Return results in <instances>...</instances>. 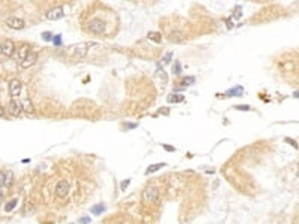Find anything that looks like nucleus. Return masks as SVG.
Wrapping results in <instances>:
<instances>
[{"label":"nucleus","instance_id":"nucleus-1","mask_svg":"<svg viewBox=\"0 0 299 224\" xmlns=\"http://www.w3.org/2000/svg\"><path fill=\"white\" fill-rule=\"evenodd\" d=\"M85 29L91 35H103L106 32V21L102 20V18H99V17L90 18L85 23Z\"/></svg>","mask_w":299,"mask_h":224},{"label":"nucleus","instance_id":"nucleus-2","mask_svg":"<svg viewBox=\"0 0 299 224\" xmlns=\"http://www.w3.org/2000/svg\"><path fill=\"white\" fill-rule=\"evenodd\" d=\"M157 197H159V188H157L156 185H148V187L144 190V193H142V199H144L147 203L156 202Z\"/></svg>","mask_w":299,"mask_h":224},{"label":"nucleus","instance_id":"nucleus-3","mask_svg":"<svg viewBox=\"0 0 299 224\" xmlns=\"http://www.w3.org/2000/svg\"><path fill=\"white\" fill-rule=\"evenodd\" d=\"M69 191H70V184L66 179H61V181L57 182V185H55V196L57 197L64 199L69 194Z\"/></svg>","mask_w":299,"mask_h":224},{"label":"nucleus","instance_id":"nucleus-4","mask_svg":"<svg viewBox=\"0 0 299 224\" xmlns=\"http://www.w3.org/2000/svg\"><path fill=\"white\" fill-rule=\"evenodd\" d=\"M6 24H8L11 29H14V30H23L24 26H26L24 20H21V18H18V17H9V18L6 20Z\"/></svg>","mask_w":299,"mask_h":224},{"label":"nucleus","instance_id":"nucleus-5","mask_svg":"<svg viewBox=\"0 0 299 224\" xmlns=\"http://www.w3.org/2000/svg\"><path fill=\"white\" fill-rule=\"evenodd\" d=\"M21 90H23V85L20 82V79H11L9 81V94L12 97H17L21 94Z\"/></svg>","mask_w":299,"mask_h":224},{"label":"nucleus","instance_id":"nucleus-6","mask_svg":"<svg viewBox=\"0 0 299 224\" xmlns=\"http://www.w3.org/2000/svg\"><path fill=\"white\" fill-rule=\"evenodd\" d=\"M0 49H2V55L5 57H11L14 52H15V43L12 41H5L2 43V46H0Z\"/></svg>","mask_w":299,"mask_h":224},{"label":"nucleus","instance_id":"nucleus-7","mask_svg":"<svg viewBox=\"0 0 299 224\" xmlns=\"http://www.w3.org/2000/svg\"><path fill=\"white\" fill-rule=\"evenodd\" d=\"M91 45H94V43H81V45H76V46L72 49V54L76 55V57H79V58H82V57L87 55V51H88V48H90Z\"/></svg>","mask_w":299,"mask_h":224},{"label":"nucleus","instance_id":"nucleus-8","mask_svg":"<svg viewBox=\"0 0 299 224\" xmlns=\"http://www.w3.org/2000/svg\"><path fill=\"white\" fill-rule=\"evenodd\" d=\"M36 60H38V54H36V52H30V54L27 55L26 60L20 61L18 67H20V69H29V67H32V66L36 63Z\"/></svg>","mask_w":299,"mask_h":224},{"label":"nucleus","instance_id":"nucleus-9","mask_svg":"<svg viewBox=\"0 0 299 224\" xmlns=\"http://www.w3.org/2000/svg\"><path fill=\"white\" fill-rule=\"evenodd\" d=\"M8 108H9V114L12 117H20L21 112H23V105L20 102H17V100H11Z\"/></svg>","mask_w":299,"mask_h":224},{"label":"nucleus","instance_id":"nucleus-10","mask_svg":"<svg viewBox=\"0 0 299 224\" xmlns=\"http://www.w3.org/2000/svg\"><path fill=\"white\" fill-rule=\"evenodd\" d=\"M61 17H63V8H60V6L52 8V9L47 14V18H48L49 21H57V20H60Z\"/></svg>","mask_w":299,"mask_h":224},{"label":"nucleus","instance_id":"nucleus-11","mask_svg":"<svg viewBox=\"0 0 299 224\" xmlns=\"http://www.w3.org/2000/svg\"><path fill=\"white\" fill-rule=\"evenodd\" d=\"M12 182H14V173L12 172H2V185H3V188H8V187H11L12 185Z\"/></svg>","mask_w":299,"mask_h":224},{"label":"nucleus","instance_id":"nucleus-12","mask_svg":"<svg viewBox=\"0 0 299 224\" xmlns=\"http://www.w3.org/2000/svg\"><path fill=\"white\" fill-rule=\"evenodd\" d=\"M29 54H30V46H27V45H23V46H21V48H20L18 51H17V55H18L20 61L26 60Z\"/></svg>","mask_w":299,"mask_h":224},{"label":"nucleus","instance_id":"nucleus-13","mask_svg":"<svg viewBox=\"0 0 299 224\" xmlns=\"http://www.w3.org/2000/svg\"><path fill=\"white\" fill-rule=\"evenodd\" d=\"M166 166V163L165 161H162V163H157V164H151V166H148V169L145 170V175H151V173H154V172H157V170H160L162 167H165Z\"/></svg>","mask_w":299,"mask_h":224},{"label":"nucleus","instance_id":"nucleus-14","mask_svg":"<svg viewBox=\"0 0 299 224\" xmlns=\"http://www.w3.org/2000/svg\"><path fill=\"white\" fill-rule=\"evenodd\" d=\"M17 205H18V199H12V200H9L8 203H5L3 211H5V212H12V211L17 208Z\"/></svg>","mask_w":299,"mask_h":224},{"label":"nucleus","instance_id":"nucleus-15","mask_svg":"<svg viewBox=\"0 0 299 224\" xmlns=\"http://www.w3.org/2000/svg\"><path fill=\"white\" fill-rule=\"evenodd\" d=\"M172 42H179V41H182L184 39V36H182V33L181 32H178V30H173L172 33H169V36H168Z\"/></svg>","mask_w":299,"mask_h":224},{"label":"nucleus","instance_id":"nucleus-16","mask_svg":"<svg viewBox=\"0 0 299 224\" xmlns=\"http://www.w3.org/2000/svg\"><path fill=\"white\" fill-rule=\"evenodd\" d=\"M90 212H91L93 215H100L102 212H105V205H103V203H99V205L93 206V208L90 209Z\"/></svg>","mask_w":299,"mask_h":224},{"label":"nucleus","instance_id":"nucleus-17","mask_svg":"<svg viewBox=\"0 0 299 224\" xmlns=\"http://www.w3.org/2000/svg\"><path fill=\"white\" fill-rule=\"evenodd\" d=\"M242 93H244L242 87H235V88H232V90L227 91V96H242Z\"/></svg>","mask_w":299,"mask_h":224},{"label":"nucleus","instance_id":"nucleus-18","mask_svg":"<svg viewBox=\"0 0 299 224\" xmlns=\"http://www.w3.org/2000/svg\"><path fill=\"white\" fill-rule=\"evenodd\" d=\"M182 99L184 97L179 94H171V96H168V103H179Z\"/></svg>","mask_w":299,"mask_h":224},{"label":"nucleus","instance_id":"nucleus-19","mask_svg":"<svg viewBox=\"0 0 299 224\" xmlns=\"http://www.w3.org/2000/svg\"><path fill=\"white\" fill-rule=\"evenodd\" d=\"M172 55H173L172 52H166V54L163 55V58L159 61V64H160V66H163V64H168V63H171V61H172Z\"/></svg>","mask_w":299,"mask_h":224},{"label":"nucleus","instance_id":"nucleus-20","mask_svg":"<svg viewBox=\"0 0 299 224\" xmlns=\"http://www.w3.org/2000/svg\"><path fill=\"white\" fill-rule=\"evenodd\" d=\"M148 39H151V41H154V42H160V41H162V35H160L159 32H150V33H148Z\"/></svg>","mask_w":299,"mask_h":224},{"label":"nucleus","instance_id":"nucleus-21","mask_svg":"<svg viewBox=\"0 0 299 224\" xmlns=\"http://www.w3.org/2000/svg\"><path fill=\"white\" fill-rule=\"evenodd\" d=\"M23 109L26 111V112H33V106H32V102L29 100V99H26V100H23Z\"/></svg>","mask_w":299,"mask_h":224},{"label":"nucleus","instance_id":"nucleus-22","mask_svg":"<svg viewBox=\"0 0 299 224\" xmlns=\"http://www.w3.org/2000/svg\"><path fill=\"white\" fill-rule=\"evenodd\" d=\"M42 39H44L45 42H51V41L54 39V36H52L51 32H44V33H42Z\"/></svg>","mask_w":299,"mask_h":224},{"label":"nucleus","instance_id":"nucleus-23","mask_svg":"<svg viewBox=\"0 0 299 224\" xmlns=\"http://www.w3.org/2000/svg\"><path fill=\"white\" fill-rule=\"evenodd\" d=\"M181 70H182V69H181V64H179V61H175V63H173V66H172V72H173L175 75H179V73H181Z\"/></svg>","mask_w":299,"mask_h":224},{"label":"nucleus","instance_id":"nucleus-24","mask_svg":"<svg viewBox=\"0 0 299 224\" xmlns=\"http://www.w3.org/2000/svg\"><path fill=\"white\" fill-rule=\"evenodd\" d=\"M194 82V76H185V78H182V85L184 87H187V85H190V84H193Z\"/></svg>","mask_w":299,"mask_h":224},{"label":"nucleus","instance_id":"nucleus-25","mask_svg":"<svg viewBox=\"0 0 299 224\" xmlns=\"http://www.w3.org/2000/svg\"><path fill=\"white\" fill-rule=\"evenodd\" d=\"M24 212H26V214H33V212H35V205H33L32 202H27V205H26V208H24Z\"/></svg>","mask_w":299,"mask_h":224},{"label":"nucleus","instance_id":"nucleus-26","mask_svg":"<svg viewBox=\"0 0 299 224\" xmlns=\"http://www.w3.org/2000/svg\"><path fill=\"white\" fill-rule=\"evenodd\" d=\"M132 182V179L130 178H127V179H124V181H121V184H120V188H121V191H126V188L129 187V184Z\"/></svg>","mask_w":299,"mask_h":224},{"label":"nucleus","instance_id":"nucleus-27","mask_svg":"<svg viewBox=\"0 0 299 224\" xmlns=\"http://www.w3.org/2000/svg\"><path fill=\"white\" fill-rule=\"evenodd\" d=\"M52 43H54V46H61V36H60V35L54 36V39H52Z\"/></svg>","mask_w":299,"mask_h":224},{"label":"nucleus","instance_id":"nucleus-28","mask_svg":"<svg viewBox=\"0 0 299 224\" xmlns=\"http://www.w3.org/2000/svg\"><path fill=\"white\" fill-rule=\"evenodd\" d=\"M156 75H157V76H160L162 79H166V73L163 72V69H162V66H160V64H159V69L156 70Z\"/></svg>","mask_w":299,"mask_h":224},{"label":"nucleus","instance_id":"nucleus-29","mask_svg":"<svg viewBox=\"0 0 299 224\" xmlns=\"http://www.w3.org/2000/svg\"><path fill=\"white\" fill-rule=\"evenodd\" d=\"M162 147H163L166 151H171V153H173V151H175V147H172V145H166V144H163Z\"/></svg>","mask_w":299,"mask_h":224},{"label":"nucleus","instance_id":"nucleus-30","mask_svg":"<svg viewBox=\"0 0 299 224\" xmlns=\"http://www.w3.org/2000/svg\"><path fill=\"white\" fill-rule=\"evenodd\" d=\"M159 114L168 115V114H169V108H162V109H159Z\"/></svg>","mask_w":299,"mask_h":224},{"label":"nucleus","instance_id":"nucleus-31","mask_svg":"<svg viewBox=\"0 0 299 224\" xmlns=\"http://www.w3.org/2000/svg\"><path fill=\"white\" fill-rule=\"evenodd\" d=\"M88 223H90V218H88V217H84V218L79 220V224H88Z\"/></svg>","mask_w":299,"mask_h":224},{"label":"nucleus","instance_id":"nucleus-32","mask_svg":"<svg viewBox=\"0 0 299 224\" xmlns=\"http://www.w3.org/2000/svg\"><path fill=\"white\" fill-rule=\"evenodd\" d=\"M236 109H238V111H250V106L242 105V106H236Z\"/></svg>","mask_w":299,"mask_h":224},{"label":"nucleus","instance_id":"nucleus-33","mask_svg":"<svg viewBox=\"0 0 299 224\" xmlns=\"http://www.w3.org/2000/svg\"><path fill=\"white\" fill-rule=\"evenodd\" d=\"M226 26H227V29H232V27H233V24L230 23V20H227V21H226Z\"/></svg>","mask_w":299,"mask_h":224},{"label":"nucleus","instance_id":"nucleus-34","mask_svg":"<svg viewBox=\"0 0 299 224\" xmlns=\"http://www.w3.org/2000/svg\"><path fill=\"white\" fill-rule=\"evenodd\" d=\"M286 142H289V144H292V145H293L295 148H298V145H296V144H295V142H293L292 139H286Z\"/></svg>","mask_w":299,"mask_h":224},{"label":"nucleus","instance_id":"nucleus-35","mask_svg":"<svg viewBox=\"0 0 299 224\" xmlns=\"http://www.w3.org/2000/svg\"><path fill=\"white\" fill-rule=\"evenodd\" d=\"M126 127H130V129H133V127H138V124H136V123H133V124H126Z\"/></svg>","mask_w":299,"mask_h":224},{"label":"nucleus","instance_id":"nucleus-36","mask_svg":"<svg viewBox=\"0 0 299 224\" xmlns=\"http://www.w3.org/2000/svg\"><path fill=\"white\" fill-rule=\"evenodd\" d=\"M293 96H295V97H299V91H296V93H293Z\"/></svg>","mask_w":299,"mask_h":224},{"label":"nucleus","instance_id":"nucleus-37","mask_svg":"<svg viewBox=\"0 0 299 224\" xmlns=\"http://www.w3.org/2000/svg\"><path fill=\"white\" fill-rule=\"evenodd\" d=\"M296 175H298V176H299V167H298V173H296Z\"/></svg>","mask_w":299,"mask_h":224}]
</instances>
